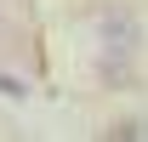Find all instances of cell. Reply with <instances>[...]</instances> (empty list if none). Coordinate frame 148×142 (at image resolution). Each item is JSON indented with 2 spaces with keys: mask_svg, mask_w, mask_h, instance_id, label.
I'll use <instances>...</instances> for the list:
<instances>
[{
  "mask_svg": "<svg viewBox=\"0 0 148 142\" xmlns=\"http://www.w3.org/2000/svg\"><path fill=\"white\" fill-rule=\"evenodd\" d=\"M97 40H103V51L131 57L137 46H143V23H137V12H125V6H108V12L97 17Z\"/></svg>",
  "mask_w": 148,
  "mask_h": 142,
  "instance_id": "obj_1",
  "label": "cell"
}]
</instances>
